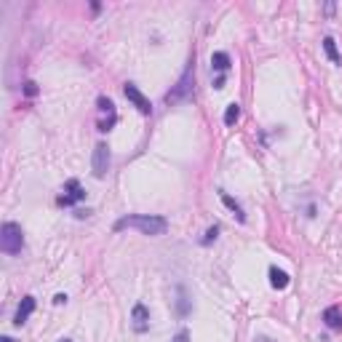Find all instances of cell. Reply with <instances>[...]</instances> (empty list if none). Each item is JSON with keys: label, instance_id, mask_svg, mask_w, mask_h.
Segmentation results:
<instances>
[{"label": "cell", "instance_id": "obj_1", "mask_svg": "<svg viewBox=\"0 0 342 342\" xmlns=\"http://www.w3.org/2000/svg\"><path fill=\"white\" fill-rule=\"evenodd\" d=\"M139 230L142 236H166L168 230V222L163 220V216H155V214H128L123 216V220L115 222V230Z\"/></svg>", "mask_w": 342, "mask_h": 342}, {"label": "cell", "instance_id": "obj_2", "mask_svg": "<svg viewBox=\"0 0 342 342\" xmlns=\"http://www.w3.org/2000/svg\"><path fill=\"white\" fill-rule=\"evenodd\" d=\"M0 248H3L8 256L22 254V248H24V232H22V224L3 222V228H0Z\"/></svg>", "mask_w": 342, "mask_h": 342}, {"label": "cell", "instance_id": "obj_3", "mask_svg": "<svg viewBox=\"0 0 342 342\" xmlns=\"http://www.w3.org/2000/svg\"><path fill=\"white\" fill-rule=\"evenodd\" d=\"M192 86H196V62H190L188 70L182 72L180 78V83L174 86V88L166 94V104H176V102H184V99L190 96V91H192Z\"/></svg>", "mask_w": 342, "mask_h": 342}, {"label": "cell", "instance_id": "obj_4", "mask_svg": "<svg viewBox=\"0 0 342 342\" xmlns=\"http://www.w3.org/2000/svg\"><path fill=\"white\" fill-rule=\"evenodd\" d=\"M110 147H107L104 142H99L94 147V155H91V171H94L96 180H104V174L110 171Z\"/></svg>", "mask_w": 342, "mask_h": 342}, {"label": "cell", "instance_id": "obj_5", "mask_svg": "<svg viewBox=\"0 0 342 342\" xmlns=\"http://www.w3.org/2000/svg\"><path fill=\"white\" fill-rule=\"evenodd\" d=\"M123 94H126V99H128V102L134 104V107H136V110L142 112V115H150V112H152V104H150V99H147V96H144L142 91L136 88L134 83H126V86H123Z\"/></svg>", "mask_w": 342, "mask_h": 342}, {"label": "cell", "instance_id": "obj_6", "mask_svg": "<svg viewBox=\"0 0 342 342\" xmlns=\"http://www.w3.org/2000/svg\"><path fill=\"white\" fill-rule=\"evenodd\" d=\"M86 198V190L80 188V182L78 180H70L67 184H64V192L56 198V204L59 206H75L78 200H83Z\"/></svg>", "mask_w": 342, "mask_h": 342}, {"label": "cell", "instance_id": "obj_7", "mask_svg": "<svg viewBox=\"0 0 342 342\" xmlns=\"http://www.w3.org/2000/svg\"><path fill=\"white\" fill-rule=\"evenodd\" d=\"M131 321H134V332L136 334H144L150 329V310H147L142 302H136L134 310H131Z\"/></svg>", "mask_w": 342, "mask_h": 342}, {"label": "cell", "instance_id": "obj_8", "mask_svg": "<svg viewBox=\"0 0 342 342\" xmlns=\"http://www.w3.org/2000/svg\"><path fill=\"white\" fill-rule=\"evenodd\" d=\"M35 308H38L35 297H24V300H22V305H19V310H16V316H14V324H16V326H24L27 318L35 313Z\"/></svg>", "mask_w": 342, "mask_h": 342}, {"label": "cell", "instance_id": "obj_9", "mask_svg": "<svg viewBox=\"0 0 342 342\" xmlns=\"http://www.w3.org/2000/svg\"><path fill=\"white\" fill-rule=\"evenodd\" d=\"M324 324H326V329H332V332H342V308L340 305L326 308L324 310Z\"/></svg>", "mask_w": 342, "mask_h": 342}, {"label": "cell", "instance_id": "obj_10", "mask_svg": "<svg viewBox=\"0 0 342 342\" xmlns=\"http://www.w3.org/2000/svg\"><path fill=\"white\" fill-rule=\"evenodd\" d=\"M270 284H273V289H278V292L289 289V273L273 265V268H270Z\"/></svg>", "mask_w": 342, "mask_h": 342}, {"label": "cell", "instance_id": "obj_11", "mask_svg": "<svg viewBox=\"0 0 342 342\" xmlns=\"http://www.w3.org/2000/svg\"><path fill=\"white\" fill-rule=\"evenodd\" d=\"M230 64H232V62H230V54H224V51H216V54H212V67L216 70V72H228V70H230Z\"/></svg>", "mask_w": 342, "mask_h": 342}, {"label": "cell", "instance_id": "obj_12", "mask_svg": "<svg viewBox=\"0 0 342 342\" xmlns=\"http://www.w3.org/2000/svg\"><path fill=\"white\" fill-rule=\"evenodd\" d=\"M220 198H222V204H224V206H228V208H230V212H232V214H236V216H238V222H246V214H244V208H240V204H238V200H236V198H230V196H228V192H222V196H220Z\"/></svg>", "mask_w": 342, "mask_h": 342}, {"label": "cell", "instance_id": "obj_13", "mask_svg": "<svg viewBox=\"0 0 342 342\" xmlns=\"http://www.w3.org/2000/svg\"><path fill=\"white\" fill-rule=\"evenodd\" d=\"M324 51H326V56L332 59V64H342V56L337 51V40H334V38H326L324 40Z\"/></svg>", "mask_w": 342, "mask_h": 342}, {"label": "cell", "instance_id": "obj_14", "mask_svg": "<svg viewBox=\"0 0 342 342\" xmlns=\"http://www.w3.org/2000/svg\"><path fill=\"white\" fill-rule=\"evenodd\" d=\"M238 118H240V104L238 102L228 104V110H224V126H236Z\"/></svg>", "mask_w": 342, "mask_h": 342}, {"label": "cell", "instance_id": "obj_15", "mask_svg": "<svg viewBox=\"0 0 342 342\" xmlns=\"http://www.w3.org/2000/svg\"><path fill=\"white\" fill-rule=\"evenodd\" d=\"M176 313H180V316H188L190 313V302H188V297H184L182 286H180V300H176Z\"/></svg>", "mask_w": 342, "mask_h": 342}, {"label": "cell", "instance_id": "obj_16", "mask_svg": "<svg viewBox=\"0 0 342 342\" xmlns=\"http://www.w3.org/2000/svg\"><path fill=\"white\" fill-rule=\"evenodd\" d=\"M24 94H27L30 99L38 96V83H35V80H27V83H24Z\"/></svg>", "mask_w": 342, "mask_h": 342}, {"label": "cell", "instance_id": "obj_17", "mask_svg": "<svg viewBox=\"0 0 342 342\" xmlns=\"http://www.w3.org/2000/svg\"><path fill=\"white\" fill-rule=\"evenodd\" d=\"M216 236H220V228H216V224H214V228H208L206 238H204V244L208 246V244H212V240H216Z\"/></svg>", "mask_w": 342, "mask_h": 342}, {"label": "cell", "instance_id": "obj_18", "mask_svg": "<svg viewBox=\"0 0 342 342\" xmlns=\"http://www.w3.org/2000/svg\"><path fill=\"white\" fill-rule=\"evenodd\" d=\"M171 342H190V332H188V329H182V332L176 334V337L171 340Z\"/></svg>", "mask_w": 342, "mask_h": 342}, {"label": "cell", "instance_id": "obj_19", "mask_svg": "<svg viewBox=\"0 0 342 342\" xmlns=\"http://www.w3.org/2000/svg\"><path fill=\"white\" fill-rule=\"evenodd\" d=\"M54 305H67V294H56V297H54Z\"/></svg>", "mask_w": 342, "mask_h": 342}, {"label": "cell", "instance_id": "obj_20", "mask_svg": "<svg viewBox=\"0 0 342 342\" xmlns=\"http://www.w3.org/2000/svg\"><path fill=\"white\" fill-rule=\"evenodd\" d=\"M214 88H216V91H220V88H224V75H220V78H216V80H214Z\"/></svg>", "mask_w": 342, "mask_h": 342}, {"label": "cell", "instance_id": "obj_21", "mask_svg": "<svg viewBox=\"0 0 342 342\" xmlns=\"http://www.w3.org/2000/svg\"><path fill=\"white\" fill-rule=\"evenodd\" d=\"M254 342H273V340H268V337H256Z\"/></svg>", "mask_w": 342, "mask_h": 342}, {"label": "cell", "instance_id": "obj_22", "mask_svg": "<svg viewBox=\"0 0 342 342\" xmlns=\"http://www.w3.org/2000/svg\"><path fill=\"white\" fill-rule=\"evenodd\" d=\"M0 342H14V340H11V337H3V340H0Z\"/></svg>", "mask_w": 342, "mask_h": 342}, {"label": "cell", "instance_id": "obj_23", "mask_svg": "<svg viewBox=\"0 0 342 342\" xmlns=\"http://www.w3.org/2000/svg\"><path fill=\"white\" fill-rule=\"evenodd\" d=\"M62 342H72V340H62Z\"/></svg>", "mask_w": 342, "mask_h": 342}]
</instances>
